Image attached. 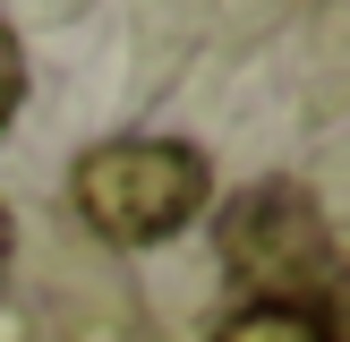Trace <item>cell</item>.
Returning a JSON list of instances; mask_svg holds the SVG:
<instances>
[{"label": "cell", "instance_id": "cell-2", "mask_svg": "<svg viewBox=\"0 0 350 342\" xmlns=\"http://www.w3.org/2000/svg\"><path fill=\"white\" fill-rule=\"evenodd\" d=\"M68 197H77V222L111 248H154V239L188 231L214 197V171H205L197 146L180 137H103V146L77 154L68 171Z\"/></svg>", "mask_w": 350, "mask_h": 342}, {"label": "cell", "instance_id": "cell-1", "mask_svg": "<svg viewBox=\"0 0 350 342\" xmlns=\"http://www.w3.org/2000/svg\"><path fill=\"white\" fill-rule=\"evenodd\" d=\"M214 256L231 274L239 308L334 317V300H342V239L299 180H248L214 214Z\"/></svg>", "mask_w": 350, "mask_h": 342}, {"label": "cell", "instance_id": "cell-4", "mask_svg": "<svg viewBox=\"0 0 350 342\" xmlns=\"http://www.w3.org/2000/svg\"><path fill=\"white\" fill-rule=\"evenodd\" d=\"M17 103H26V51H17L9 17H0V129L17 120Z\"/></svg>", "mask_w": 350, "mask_h": 342}, {"label": "cell", "instance_id": "cell-3", "mask_svg": "<svg viewBox=\"0 0 350 342\" xmlns=\"http://www.w3.org/2000/svg\"><path fill=\"white\" fill-rule=\"evenodd\" d=\"M214 342H342V334L334 317H308V308H231Z\"/></svg>", "mask_w": 350, "mask_h": 342}, {"label": "cell", "instance_id": "cell-5", "mask_svg": "<svg viewBox=\"0 0 350 342\" xmlns=\"http://www.w3.org/2000/svg\"><path fill=\"white\" fill-rule=\"evenodd\" d=\"M9 248H17V222H9V205H0V274H9Z\"/></svg>", "mask_w": 350, "mask_h": 342}]
</instances>
